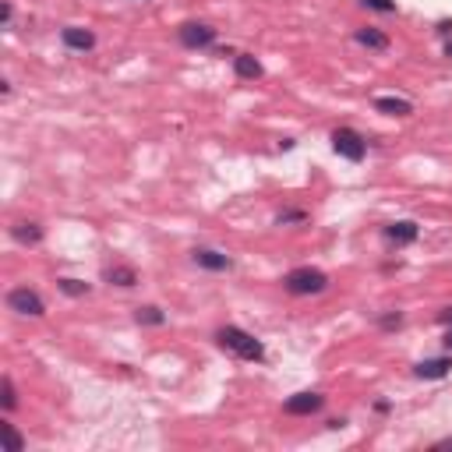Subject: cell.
I'll return each instance as SVG.
<instances>
[{
  "label": "cell",
  "instance_id": "cell-1",
  "mask_svg": "<svg viewBox=\"0 0 452 452\" xmlns=\"http://www.w3.org/2000/svg\"><path fill=\"white\" fill-rule=\"evenodd\" d=\"M216 340H219V347H223V350L237 354L241 361H266V347H262L251 332H244V329H237V325L219 329V332H216Z\"/></svg>",
  "mask_w": 452,
  "mask_h": 452
},
{
  "label": "cell",
  "instance_id": "cell-2",
  "mask_svg": "<svg viewBox=\"0 0 452 452\" xmlns=\"http://www.w3.org/2000/svg\"><path fill=\"white\" fill-rule=\"evenodd\" d=\"M283 286L293 293V297H311V293H322L329 286V275L322 269H311V266H300V269L286 272Z\"/></svg>",
  "mask_w": 452,
  "mask_h": 452
},
{
  "label": "cell",
  "instance_id": "cell-3",
  "mask_svg": "<svg viewBox=\"0 0 452 452\" xmlns=\"http://www.w3.org/2000/svg\"><path fill=\"white\" fill-rule=\"evenodd\" d=\"M7 308L18 311V315H28V318H43V315H46L43 297H39L36 290H28V286H14V290L7 293Z\"/></svg>",
  "mask_w": 452,
  "mask_h": 452
},
{
  "label": "cell",
  "instance_id": "cell-4",
  "mask_svg": "<svg viewBox=\"0 0 452 452\" xmlns=\"http://www.w3.org/2000/svg\"><path fill=\"white\" fill-rule=\"evenodd\" d=\"M332 149L343 156V159H350V163H361L364 152H367V142H364L361 135L354 131V127H340V131H332Z\"/></svg>",
  "mask_w": 452,
  "mask_h": 452
},
{
  "label": "cell",
  "instance_id": "cell-5",
  "mask_svg": "<svg viewBox=\"0 0 452 452\" xmlns=\"http://www.w3.org/2000/svg\"><path fill=\"white\" fill-rule=\"evenodd\" d=\"M181 43L187 50H205L216 43V28L201 25V21H187V25H181Z\"/></svg>",
  "mask_w": 452,
  "mask_h": 452
},
{
  "label": "cell",
  "instance_id": "cell-6",
  "mask_svg": "<svg viewBox=\"0 0 452 452\" xmlns=\"http://www.w3.org/2000/svg\"><path fill=\"white\" fill-rule=\"evenodd\" d=\"M322 403H325V396H318V392H297V396H290V399L283 403V410H286L290 417H308V414L322 410Z\"/></svg>",
  "mask_w": 452,
  "mask_h": 452
},
{
  "label": "cell",
  "instance_id": "cell-7",
  "mask_svg": "<svg viewBox=\"0 0 452 452\" xmlns=\"http://www.w3.org/2000/svg\"><path fill=\"white\" fill-rule=\"evenodd\" d=\"M417 233H421V226H417L414 219H403V223H392V226H385V241H392L396 248H403V244H414V241H417Z\"/></svg>",
  "mask_w": 452,
  "mask_h": 452
},
{
  "label": "cell",
  "instance_id": "cell-8",
  "mask_svg": "<svg viewBox=\"0 0 452 452\" xmlns=\"http://www.w3.org/2000/svg\"><path fill=\"white\" fill-rule=\"evenodd\" d=\"M374 110L378 113H389V117H410L414 113V103L410 99H399V95H378L374 99Z\"/></svg>",
  "mask_w": 452,
  "mask_h": 452
},
{
  "label": "cell",
  "instance_id": "cell-9",
  "mask_svg": "<svg viewBox=\"0 0 452 452\" xmlns=\"http://www.w3.org/2000/svg\"><path fill=\"white\" fill-rule=\"evenodd\" d=\"M61 39H64L68 50H92L95 46V36H92L89 28H64Z\"/></svg>",
  "mask_w": 452,
  "mask_h": 452
},
{
  "label": "cell",
  "instance_id": "cell-10",
  "mask_svg": "<svg viewBox=\"0 0 452 452\" xmlns=\"http://www.w3.org/2000/svg\"><path fill=\"white\" fill-rule=\"evenodd\" d=\"M417 378H446L452 371V357H435V361H421L417 367Z\"/></svg>",
  "mask_w": 452,
  "mask_h": 452
},
{
  "label": "cell",
  "instance_id": "cell-11",
  "mask_svg": "<svg viewBox=\"0 0 452 452\" xmlns=\"http://www.w3.org/2000/svg\"><path fill=\"white\" fill-rule=\"evenodd\" d=\"M194 262H198L201 269H212V272L230 269V258L219 255V251H212V248H198V251H194Z\"/></svg>",
  "mask_w": 452,
  "mask_h": 452
},
{
  "label": "cell",
  "instance_id": "cell-12",
  "mask_svg": "<svg viewBox=\"0 0 452 452\" xmlns=\"http://www.w3.org/2000/svg\"><path fill=\"white\" fill-rule=\"evenodd\" d=\"M233 71H237V78H262V64L251 53H237L233 57Z\"/></svg>",
  "mask_w": 452,
  "mask_h": 452
},
{
  "label": "cell",
  "instance_id": "cell-13",
  "mask_svg": "<svg viewBox=\"0 0 452 452\" xmlns=\"http://www.w3.org/2000/svg\"><path fill=\"white\" fill-rule=\"evenodd\" d=\"M11 237L18 244H39L43 241V230H39V223H14L11 226Z\"/></svg>",
  "mask_w": 452,
  "mask_h": 452
},
{
  "label": "cell",
  "instance_id": "cell-14",
  "mask_svg": "<svg viewBox=\"0 0 452 452\" xmlns=\"http://www.w3.org/2000/svg\"><path fill=\"white\" fill-rule=\"evenodd\" d=\"M354 39H357L361 46H367V50H389V36L378 32V28H357Z\"/></svg>",
  "mask_w": 452,
  "mask_h": 452
},
{
  "label": "cell",
  "instance_id": "cell-15",
  "mask_svg": "<svg viewBox=\"0 0 452 452\" xmlns=\"http://www.w3.org/2000/svg\"><path fill=\"white\" fill-rule=\"evenodd\" d=\"M106 283H117V286H135L138 283V275L131 266H113V269H106Z\"/></svg>",
  "mask_w": 452,
  "mask_h": 452
},
{
  "label": "cell",
  "instance_id": "cell-16",
  "mask_svg": "<svg viewBox=\"0 0 452 452\" xmlns=\"http://www.w3.org/2000/svg\"><path fill=\"white\" fill-rule=\"evenodd\" d=\"M135 322H138V325H163V322H167V315H163L159 308L145 304V308H138V311H135Z\"/></svg>",
  "mask_w": 452,
  "mask_h": 452
},
{
  "label": "cell",
  "instance_id": "cell-17",
  "mask_svg": "<svg viewBox=\"0 0 452 452\" xmlns=\"http://www.w3.org/2000/svg\"><path fill=\"white\" fill-rule=\"evenodd\" d=\"M0 435H4V442H7V449H11V452L25 449V442H21V435L14 431V424H7V421H4V424H0Z\"/></svg>",
  "mask_w": 452,
  "mask_h": 452
},
{
  "label": "cell",
  "instance_id": "cell-18",
  "mask_svg": "<svg viewBox=\"0 0 452 452\" xmlns=\"http://www.w3.org/2000/svg\"><path fill=\"white\" fill-rule=\"evenodd\" d=\"M57 286H61L68 297H85V293H89V283H82V279H57Z\"/></svg>",
  "mask_w": 452,
  "mask_h": 452
},
{
  "label": "cell",
  "instance_id": "cell-19",
  "mask_svg": "<svg viewBox=\"0 0 452 452\" xmlns=\"http://www.w3.org/2000/svg\"><path fill=\"white\" fill-rule=\"evenodd\" d=\"M0 389H4V410L11 414V410L18 406V396H14V382H11V378L4 374V382H0Z\"/></svg>",
  "mask_w": 452,
  "mask_h": 452
},
{
  "label": "cell",
  "instance_id": "cell-20",
  "mask_svg": "<svg viewBox=\"0 0 452 452\" xmlns=\"http://www.w3.org/2000/svg\"><path fill=\"white\" fill-rule=\"evenodd\" d=\"M367 7H374V11H382V14H392L396 11V0H361Z\"/></svg>",
  "mask_w": 452,
  "mask_h": 452
},
{
  "label": "cell",
  "instance_id": "cell-21",
  "mask_svg": "<svg viewBox=\"0 0 452 452\" xmlns=\"http://www.w3.org/2000/svg\"><path fill=\"white\" fill-rule=\"evenodd\" d=\"M399 325H403V315H399V311H396V315H385V318H382V329H399Z\"/></svg>",
  "mask_w": 452,
  "mask_h": 452
},
{
  "label": "cell",
  "instance_id": "cell-22",
  "mask_svg": "<svg viewBox=\"0 0 452 452\" xmlns=\"http://www.w3.org/2000/svg\"><path fill=\"white\" fill-rule=\"evenodd\" d=\"M283 223H304V212H283V216H279V226H283Z\"/></svg>",
  "mask_w": 452,
  "mask_h": 452
},
{
  "label": "cell",
  "instance_id": "cell-23",
  "mask_svg": "<svg viewBox=\"0 0 452 452\" xmlns=\"http://www.w3.org/2000/svg\"><path fill=\"white\" fill-rule=\"evenodd\" d=\"M11 14H14V7H11V4H4V7H0V18H4V28L11 25Z\"/></svg>",
  "mask_w": 452,
  "mask_h": 452
},
{
  "label": "cell",
  "instance_id": "cell-24",
  "mask_svg": "<svg viewBox=\"0 0 452 452\" xmlns=\"http://www.w3.org/2000/svg\"><path fill=\"white\" fill-rule=\"evenodd\" d=\"M438 322H442V325H449V329H452V308H446V311L438 315Z\"/></svg>",
  "mask_w": 452,
  "mask_h": 452
},
{
  "label": "cell",
  "instance_id": "cell-25",
  "mask_svg": "<svg viewBox=\"0 0 452 452\" xmlns=\"http://www.w3.org/2000/svg\"><path fill=\"white\" fill-rule=\"evenodd\" d=\"M438 32H442V36H452V21H442V25H438Z\"/></svg>",
  "mask_w": 452,
  "mask_h": 452
},
{
  "label": "cell",
  "instance_id": "cell-26",
  "mask_svg": "<svg viewBox=\"0 0 452 452\" xmlns=\"http://www.w3.org/2000/svg\"><path fill=\"white\" fill-rule=\"evenodd\" d=\"M435 449H452V438H442V442H435Z\"/></svg>",
  "mask_w": 452,
  "mask_h": 452
},
{
  "label": "cell",
  "instance_id": "cell-27",
  "mask_svg": "<svg viewBox=\"0 0 452 452\" xmlns=\"http://www.w3.org/2000/svg\"><path fill=\"white\" fill-rule=\"evenodd\" d=\"M446 350H452V329L446 332Z\"/></svg>",
  "mask_w": 452,
  "mask_h": 452
},
{
  "label": "cell",
  "instance_id": "cell-28",
  "mask_svg": "<svg viewBox=\"0 0 452 452\" xmlns=\"http://www.w3.org/2000/svg\"><path fill=\"white\" fill-rule=\"evenodd\" d=\"M446 57H452V39H449V43H446Z\"/></svg>",
  "mask_w": 452,
  "mask_h": 452
}]
</instances>
